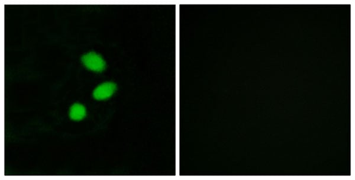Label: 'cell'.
Returning a JSON list of instances; mask_svg holds the SVG:
<instances>
[{
    "mask_svg": "<svg viewBox=\"0 0 355 180\" xmlns=\"http://www.w3.org/2000/svg\"><path fill=\"white\" fill-rule=\"evenodd\" d=\"M82 61L84 64L91 70L102 71L105 68V62L100 55L94 52H89L83 55Z\"/></svg>",
    "mask_w": 355,
    "mask_h": 180,
    "instance_id": "6da1fadb",
    "label": "cell"
},
{
    "mask_svg": "<svg viewBox=\"0 0 355 180\" xmlns=\"http://www.w3.org/2000/svg\"><path fill=\"white\" fill-rule=\"evenodd\" d=\"M116 88V84L113 82L102 83L94 90L93 96L98 100L107 99L115 93Z\"/></svg>",
    "mask_w": 355,
    "mask_h": 180,
    "instance_id": "7a4b0ae2",
    "label": "cell"
},
{
    "mask_svg": "<svg viewBox=\"0 0 355 180\" xmlns=\"http://www.w3.org/2000/svg\"><path fill=\"white\" fill-rule=\"evenodd\" d=\"M86 115L85 108L83 105L76 103L71 106L69 116L74 120H81Z\"/></svg>",
    "mask_w": 355,
    "mask_h": 180,
    "instance_id": "3957f363",
    "label": "cell"
}]
</instances>
